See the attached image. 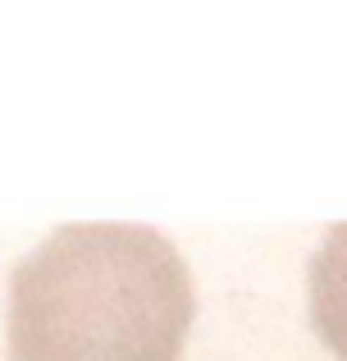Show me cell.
Returning <instances> with one entry per match:
<instances>
[{
	"label": "cell",
	"mask_w": 347,
	"mask_h": 361,
	"mask_svg": "<svg viewBox=\"0 0 347 361\" xmlns=\"http://www.w3.org/2000/svg\"><path fill=\"white\" fill-rule=\"evenodd\" d=\"M192 270L151 224H55L9 270V361H178Z\"/></svg>",
	"instance_id": "cell-1"
},
{
	"label": "cell",
	"mask_w": 347,
	"mask_h": 361,
	"mask_svg": "<svg viewBox=\"0 0 347 361\" xmlns=\"http://www.w3.org/2000/svg\"><path fill=\"white\" fill-rule=\"evenodd\" d=\"M306 298H311V325L334 357L347 361V220L334 224L311 252L306 265Z\"/></svg>",
	"instance_id": "cell-2"
}]
</instances>
